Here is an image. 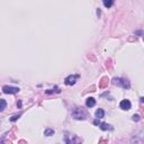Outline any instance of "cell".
I'll return each mask as SVG.
<instances>
[{
    "label": "cell",
    "mask_w": 144,
    "mask_h": 144,
    "mask_svg": "<svg viewBox=\"0 0 144 144\" xmlns=\"http://www.w3.org/2000/svg\"><path fill=\"white\" fill-rule=\"evenodd\" d=\"M87 111L82 107H74L72 109V117L77 120H83L87 118Z\"/></svg>",
    "instance_id": "6da1fadb"
},
{
    "label": "cell",
    "mask_w": 144,
    "mask_h": 144,
    "mask_svg": "<svg viewBox=\"0 0 144 144\" xmlns=\"http://www.w3.org/2000/svg\"><path fill=\"white\" fill-rule=\"evenodd\" d=\"M64 140H65V144H81L82 143V141L77 135L70 134V133H65Z\"/></svg>",
    "instance_id": "7a4b0ae2"
},
{
    "label": "cell",
    "mask_w": 144,
    "mask_h": 144,
    "mask_svg": "<svg viewBox=\"0 0 144 144\" xmlns=\"http://www.w3.org/2000/svg\"><path fill=\"white\" fill-rule=\"evenodd\" d=\"M131 142L133 144H144V131H140V132L135 133Z\"/></svg>",
    "instance_id": "3957f363"
},
{
    "label": "cell",
    "mask_w": 144,
    "mask_h": 144,
    "mask_svg": "<svg viewBox=\"0 0 144 144\" xmlns=\"http://www.w3.org/2000/svg\"><path fill=\"white\" fill-rule=\"evenodd\" d=\"M113 83L116 86H120V87H123L125 89H128L131 87L130 81L126 79H123V78H114V79H113Z\"/></svg>",
    "instance_id": "277c9868"
},
{
    "label": "cell",
    "mask_w": 144,
    "mask_h": 144,
    "mask_svg": "<svg viewBox=\"0 0 144 144\" xmlns=\"http://www.w3.org/2000/svg\"><path fill=\"white\" fill-rule=\"evenodd\" d=\"M79 79V74H73V75H69V77L65 78L64 82L67 86H73L75 82H77V80Z\"/></svg>",
    "instance_id": "5b68a950"
},
{
    "label": "cell",
    "mask_w": 144,
    "mask_h": 144,
    "mask_svg": "<svg viewBox=\"0 0 144 144\" xmlns=\"http://www.w3.org/2000/svg\"><path fill=\"white\" fill-rule=\"evenodd\" d=\"M2 91H4L5 93H17V92H19V88L4 86V87H2Z\"/></svg>",
    "instance_id": "8992f818"
},
{
    "label": "cell",
    "mask_w": 144,
    "mask_h": 144,
    "mask_svg": "<svg viewBox=\"0 0 144 144\" xmlns=\"http://www.w3.org/2000/svg\"><path fill=\"white\" fill-rule=\"evenodd\" d=\"M95 125H98V126L100 127L103 131H108V130L111 131V130H113V127H111L109 124H106V123H101V122H99L98 119L95 120Z\"/></svg>",
    "instance_id": "52a82bcc"
},
{
    "label": "cell",
    "mask_w": 144,
    "mask_h": 144,
    "mask_svg": "<svg viewBox=\"0 0 144 144\" xmlns=\"http://www.w3.org/2000/svg\"><path fill=\"white\" fill-rule=\"evenodd\" d=\"M120 108L123 109V110H128V109H131V107H132V104H131L130 100H127V99H125V100H122L119 104Z\"/></svg>",
    "instance_id": "ba28073f"
},
{
    "label": "cell",
    "mask_w": 144,
    "mask_h": 144,
    "mask_svg": "<svg viewBox=\"0 0 144 144\" xmlns=\"http://www.w3.org/2000/svg\"><path fill=\"white\" fill-rule=\"evenodd\" d=\"M95 105H96L95 98H92V97H89V98H87V100H86V106L89 107V108H91V107H93Z\"/></svg>",
    "instance_id": "9c48e42d"
},
{
    "label": "cell",
    "mask_w": 144,
    "mask_h": 144,
    "mask_svg": "<svg viewBox=\"0 0 144 144\" xmlns=\"http://www.w3.org/2000/svg\"><path fill=\"white\" fill-rule=\"evenodd\" d=\"M96 117H97V119H100V118H103V117L105 116V111L103 110V109H100V108H99V109H97V110H96Z\"/></svg>",
    "instance_id": "30bf717a"
},
{
    "label": "cell",
    "mask_w": 144,
    "mask_h": 144,
    "mask_svg": "<svg viewBox=\"0 0 144 144\" xmlns=\"http://www.w3.org/2000/svg\"><path fill=\"white\" fill-rule=\"evenodd\" d=\"M113 4H114V1H113V0H104V5H105V7H107V8L111 7Z\"/></svg>",
    "instance_id": "8fae6325"
},
{
    "label": "cell",
    "mask_w": 144,
    "mask_h": 144,
    "mask_svg": "<svg viewBox=\"0 0 144 144\" xmlns=\"http://www.w3.org/2000/svg\"><path fill=\"white\" fill-rule=\"evenodd\" d=\"M44 134H45L46 136H52V135L54 134V131H53V130H51V128H47V130H45Z\"/></svg>",
    "instance_id": "7c38bea8"
},
{
    "label": "cell",
    "mask_w": 144,
    "mask_h": 144,
    "mask_svg": "<svg viewBox=\"0 0 144 144\" xmlns=\"http://www.w3.org/2000/svg\"><path fill=\"white\" fill-rule=\"evenodd\" d=\"M0 103H1V106H0V110H4L5 108H6V100H5V99H1V100H0Z\"/></svg>",
    "instance_id": "4fadbf2b"
},
{
    "label": "cell",
    "mask_w": 144,
    "mask_h": 144,
    "mask_svg": "<svg viewBox=\"0 0 144 144\" xmlns=\"http://www.w3.org/2000/svg\"><path fill=\"white\" fill-rule=\"evenodd\" d=\"M54 91H55V92H60V89L56 88L55 90H54V89H50V90H46V93H52V92H54Z\"/></svg>",
    "instance_id": "5bb4252c"
},
{
    "label": "cell",
    "mask_w": 144,
    "mask_h": 144,
    "mask_svg": "<svg viewBox=\"0 0 144 144\" xmlns=\"http://www.w3.org/2000/svg\"><path fill=\"white\" fill-rule=\"evenodd\" d=\"M20 116H22V114H19V115H15V116H12L11 118H10V120H11V122H15V120H17Z\"/></svg>",
    "instance_id": "9a60e30c"
},
{
    "label": "cell",
    "mask_w": 144,
    "mask_h": 144,
    "mask_svg": "<svg viewBox=\"0 0 144 144\" xmlns=\"http://www.w3.org/2000/svg\"><path fill=\"white\" fill-rule=\"evenodd\" d=\"M140 119H141V117L138 116V115H133V120H134V122H138Z\"/></svg>",
    "instance_id": "2e32d148"
},
{
    "label": "cell",
    "mask_w": 144,
    "mask_h": 144,
    "mask_svg": "<svg viewBox=\"0 0 144 144\" xmlns=\"http://www.w3.org/2000/svg\"><path fill=\"white\" fill-rule=\"evenodd\" d=\"M17 106L18 107H22V103H20V101H19V103H17Z\"/></svg>",
    "instance_id": "e0dca14e"
},
{
    "label": "cell",
    "mask_w": 144,
    "mask_h": 144,
    "mask_svg": "<svg viewBox=\"0 0 144 144\" xmlns=\"http://www.w3.org/2000/svg\"><path fill=\"white\" fill-rule=\"evenodd\" d=\"M140 101H141V103H144V98H143V97L141 98V100H140Z\"/></svg>",
    "instance_id": "ac0fdd59"
}]
</instances>
